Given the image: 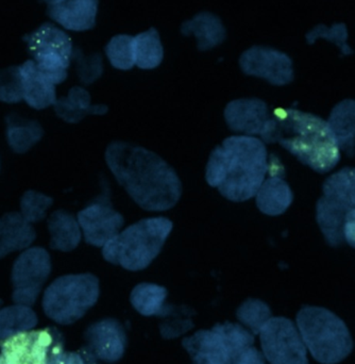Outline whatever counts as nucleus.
<instances>
[{"instance_id":"nucleus-21","label":"nucleus","mask_w":355,"mask_h":364,"mask_svg":"<svg viewBox=\"0 0 355 364\" xmlns=\"http://www.w3.org/2000/svg\"><path fill=\"white\" fill-rule=\"evenodd\" d=\"M181 33L185 36H195L198 40V49L209 50L226 40V28L219 17L213 13L201 12L181 26Z\"/></svg>"},{"instance_id":"nucleus-11","label":"nucleus","mask_w":355,"mask_h":364,"mask_svg":"<svg viewBox=\"0 0 355 364\" xmlns=\"http://www.w3.org/2000/svg\"><path fill=\"white\" fill-rule=\"evenodd\" d=\"M51 272L48 252L42 247L28 248L13 264L12 299L17 305H34Z\"/></svg>"},{"instance_id":"nucleus-23","label":"nucleus","mask_w":355,"mask_h":364,"mask_svg":"<svg viewBox=\"0 0 355 364\" xmlns=\"http://www.w3.org/2000/svg\"><path fill=\"white\" fill-rule=\"evenodd\" d=\"M55 113L67 123H79L89 114L104 115L108 112L104 105H92L91 95L87 90L75 87L66 97L55 100Z\"/></svg>"},{"instance_id":"nucleus-5","label":"nucleus","mask_w":355,"mask_h":364,"mask_svg":"<svg viewBox=\"0 0 355 364\" xmlns=\"http://www.w3.org/2000/svg\"><path fill=\"white\" fill-rule=\"evenodd\" d=\"M296 326L305 348L322 364H339L354 350V340L346 323L331 310L303 306Z\"/></svg>"},{"instance_id":"nucleus-2","label":"nucleus","mask_w":355,"mask_h":364,"mask_svg":"<svg viewBox=\"0 0 355 364\" xmlns=\"http://www.w3.org/2000/svg\"><path fill=\"white\" fill-rule=\"evenodd\" d=\"M266 144H279L320 174L331 172L342 159L327 121L297 109L278 108L260 134Z\"/></svg>"},{"instance_id":"nucleus-8","label":"nucleus","mask_w":355,"mask_h":364,"mask_svg":"<svg viewBox=\"0 0 355 364\" xmlns=\"http://www.w3.org/2000/svg\"><path fill=\"white\" fill-rule=\"evenodd\" d=\"M23 40L36 68L55 85L64 82L72 55V38L55 26L44 23Z\"/></svg>"},{"instance_id":"nucleus-4","label":"nucleus","mask_w":355,"mask_h":364,"mask_svg":"<svg viewBox=\"0 0 355 364\" xmlns=\"http://www.w3.org/2000/svg\"><path fill=\"white\" fill-rule=\"evenodd\" d=\"M173 227L172 220L163 216L138 220L111 239L102 247V256L128 271H142L159 256Z\"/></svg>"},{"instance_id":"nucleus-19","label":"nucleus","mask_w":355,"mask_h":364,"mask_svg":"<svg viewBox=\"0 0 355 364\" xmlns=\"http://www.w3.org/2000/svg\"><path fill=\"white\" fill-rule=\"evenodd\" d=\"M256 207L262 213L269 216L283 214L292 205L294 194L290 184L284 179L281 173H271L268 178H265L256 191Z\"/></svg>"},{"instance_id":"nucleus-27","label":"nucleus","mask_w":355,"mask_h":364,"mask_svg":"<svg viewBox=\"0 0 355 364\" xmlns=\"http://www.w3.org/2000/svg\"><path fill=\"white\" fill-rule=\"evenodd\" d=\"M133 47L136 65L142 70H153L163 61V45L155 28L133 36Z\"/></svg>"},{"instance_id":"nucleus-34","label":"nucleus","mask_w":355,"mask_h":364,"mask_svg":"<svg viewBox=\"0 0 355 364\" xmlns=\"http://www.w3.org/2000/svg\"><path fill=\"white\" fill-rule=\"evenodd\" d=\"M21 100H23V83L19 66L0 70V102L16 104Z\"/></svg>"},{"instance_id":"nucleus-26","label":"nucleus","mask_w":355,"mask_h":364,"mask_svg":"<svg viewBox=\"0 0 355 364\" xmlns=\"http://www.w3.org/2000/svg\"><path fill=\"white\" fill-rule=\"evenodd\" d=\"M38 325V316L31 307L9 306L0 310V341L32 331Z\"/></svg>"},{"instance_id":"nucleus-36","label":"nucleus","mask_w":355,"mask_h":364,"mask_svg":"<svg viewBox=\"0 0 355 364\" xmlns=\"http://www.w3.org/2000/svg\"><path fill=\"white\" fill-rule=\"evenodd\" d=\"M50 364H98L97 360L91 356L87 350H81L80 352H65L62 350Z\"/></svg>"},{"instance_id":"nucleus-28","label":"nucleus","mask_w":355,"mask_h":364,"mask_svg":"<svg viewBox=\"0 0 355 364\" xmlns=\"http://www.w3.org/2000/svg\"><path fill=\"white\" fill-rule=\"evenodd\" d=\"M8 143L13 151L23 154L42 139L44 132L36 121H25L21 117H6Z\"/></svg>"},{"instance_id":"nucleus-24","label":"nucleus","mask_w":355,"mask_h":364,"mask_svg":"<svg viewBox=\"0 0 355 364\" xmlns=\"http://www.w3.org/2000/svg\"><path fill=\"white\" fill-rule=\"evenodd\" d=\"M168 295V291L165 287L144 282L132 290L130 301L134 309L143 316L166 318L174 309V306L165 305Z\"/></svg>"},{"instance_id":"nucleus-22","label":"nucleus","mask_w":355,"mask_h":364,"mask_svg":"<svg viewBox=\"0 0 355 364\" xmlns=\"http://www.w3.org/2000/svg\"><path fill=\"white\" fill-rule=\"evenodd\" d=\"M339 151L354 157L355 143V102L345 100L333 108L327 121Z\"/></svg>"},{"instance_id":"nucleus-32","label":"nucleus","mask_w":355,"mask_h":364,"mask_svg":"<svg viewBox=\"0 0 355 364\" xmlns=\"http://www.w3.org/2000/svg\"><path fill=\"white\" fill-rule=\"evenodd\" d=\"M53 203L51 197L36 191H27L21 199V212L26 222L29 224L40 222L46 216V211Z\"/></svg>"},{"instance_id":"nucleus-18","label":"nucleus","mask_w":355,"mask_h":364,"mask_svg":"<svg viewBox=\"0 0 355 364\" xmlns=\"http://www.w3.org/2000/svg\"><path fill=\"white\" fill-rule=\"evenodd\" d=\"M19 73L23 83V100L28 106L42 110L55 105L57 100L55 83L36 68L32 60L19 65Z\"/></svg>"},{"instance_id":"nucleus-14","label":"nucleus","mask_w":355,"mask_h":364,"mask_svg":"<svg viewBox=\"0 0 355 364\" xmlns=\"http://www.w3.org/2000/svg\"><path fill=\"white\" fill-rule=\"evenodd\" d=\"M85 350L96 360L115 363L123 358L128 339L123 325L115 318L94 323L85 331Z\"/></svg>"},{"instance_id":"nucleus-31","label":"nucleus","mask_w":355,"mask_h":364,"mask_svg":"<svg viewBox=\"0 0 355 364\" xmlns=\"http://www.w3.org/2000/svg\"><path fill=\"white\" fill-rule=\"evenodd\" d=\"M213 327L216 331H219L220 335L226 340V344L234 356H237L246 348L253 346L256 336L252 335L251 331H248L239 323L226 322L224 324L217 323Z\"/></svg>"},{"instance_id":"nucleus-35","label":"nucleus","mask_w":355,"mask_h":364,"mask_svg":"<svg viewBox=\"0 0 355 364\" xmlns=\"http://www.w3.org/2000/svg\"><path fill=\"white\" fill-rule=\"evenodd\" d=\"M194 328V323L190 318H174L172 321L164 322L160 325V331L163 339L170 340L180 337Z\"/></svg>"},{"instance_id":"nucleus-16","label":"nucleus","mask_w":355,"mask_h":364,"mask_svg":"<svg viewBox=\"0 0 355 364\" xmlns=\"http://www.w3.org/2000/svg\"><path fill=\"white\" fill-rule=\"evenodd\" d=\"M182 346L192 358V364H230L234 358L219 331L200 329L192 337L184 338Z\"/></svg>"},{"instance_id":"nucleus-3","label":"nucleus","mask_w":355,"mask_h":364,"mask_svg":"<svg viewBox=\"0 0 355 364\" xmlns=\"http://www.w3.org/2000/svg\"><path fill=\"white\" fill-rule=\"evenodd\" d=\"M268 174V155L261 139L232 136L212 151L205 179L228 200L241 203L253 198Z\"/></svg>"},{"instance_id":"nucleus-30","label":"nucleus","mask_w":355,"mask_h":364,"mask_svg":"<svg viewBox=\"0 0 355 364\" xmlns=\"http://www.w3.org/2000/svg\"><path fill=\"white\" fill-rule=\"evenodd\" d=\"M109 61L117 70H131L134 61L133 36L119 34L111 38L106 47Z\"/></svg>"},{"instance_id":"nucleus-37","label":"nucleus","mask_w":355,"mask_h":364,"mask_svg":"<svg viewBox=\"0 0 355 364\" xmlns=\"http://www.w3.org/2000/svg\"><path fill=\"white\" fill-rule=\"evenodd\" d=\"M230 364H266V363L262 353L254 346H250L235 356Z\"/></svg>"},{"instance_id":"nucleus-9","label":"nucleus","mask_w":355,"mask_h":364,"mask_svg":"<svg viewBox=\"0 0 355 364\" xmlns=\"http://www.w3.org/2000/svg\"><path fill=\"white\" fill-rule=\"evenodd\" d=\"M62 350L57 329H32L0 341V364H50Z\"/></svg>"},{"instance_id":"nucleus-20","label":"nucleus","mask_w":355,"mask_h":364,"mask_svg":"<svg viewBox=\"0 0 355 364\" xmlns=\"http://www.w3.org/2000/svg\"><path fill=\"white\" fill-rule=\"evenodd\" d=\"M36 237L33 227L19 212L4 214L0 218V259L29 247Z\"/></svg>"},{"instance_id":"nucleus-10","label":"nucleus","mask_w":355,"mask_h":364,"mask_svg":"<svg viewBox=\"0 0 355 364\" xmlns=\"http://www.w3.org/2000/svg\"><path fill=\"white\" fill-rule=\"evenodd\" d=\"M258 336L263 356L269 363L309 364L307 348L290 318L271 316Z\"/></svg>"},{"instance_id":"nucleus-38","label":"nucleus","mask_w":355,"mask_h":364,"mask_svg":"<svg viewBox=\"0 0 355 364\" xmlns=\"http://www.w3.org/2000/svg\"><path fill=\"white\" fill-rule=\"evenodd\" d=\"M45 2H46L47 4H48V6H53V4H57L58 2L61 1V0H44Z\"/></svg>"},{"instance_id":"nucleus-17","label":"nucleus","mask_w":355,"mask_h":364,"mask_svg":"<svg viewBox=\"0 0 355 364\" xmlns=\"http://www.w3.org/2000/svg\"><path fill=\"white\" fill-rule=\"evenodd\" d=\"M98 0H61L48 6L51 19L72 31H87L96 23Z\"/></svg>"},{"instance_id":"nucleus-6","label":"nucleus","mask_w":355,"mask_h":364,"mask_svg":"<svg viewBox=\"0 0 355 364\" xmlns=\"http://www.w3.org/2000/svg\"><path fill=\"white\" fill-rule=\"evenodd\" d=\"M99 280L92 274L65 275L45 290L43 310L60 325L74 324L97 303Z\"/></svg>"},{"instance_id":"nucleus-15","label":"nucleus","mask_w":355,"mask_h":364,"mask_svg":"<svg viewBox=\"0 0 355 364\" xmlns=\"http://www.w3.org/2000/svg\"><path fill=\"white\" fill-rule=\"evenodd\" d=\"M271 119L266 102L258 98H243L229 102L224 109L226 125L244 136H260Z\"/></svg>"},{"instance_id":"nucleus-12","label":"nucleus","mask_w":355,"mask_h":364,"mask_svg":"<svg viewBox=\"0 0 355 364\" xmlns=\"http://www.w3.org/2000/svg\"><path fill=\"white\" fill-rule=\"evenodd\" d=\"M85 242L104 247L123 228V215L113 209L108 188L94 199L77 216Z\"/></svg>"},{"instance_id":"nucleus-25","label":"nucleus","mask_w":355,"mask_h":364,"mask_svg":"<svg viewBox=\"0 0 355 364\" xmlns=\"http://www.w3.org/2000/svg\"><path fill=\"white\" fill-rule=\"evenodd\" d=\"M48 229L51 235L49 245L51 250L70 252L79 245L82 237L78 220L64 210H58L51 214Z\"/></svg>"},{"instance_id":"nucleus-33","label":"nucleus","mask_w":355,"mask_h":364,"mask_svg":"<svg viewBox=\"0 0 355 364\" xmlns=\"http://www.w3.org/2000/svg\"><path fill=\"white\" fill-rule=\"evenodd\" d=\"M305 38H307V44L310 45L314 44L318 38H324V40L330 41V42L337 44L343 55H348L354 53L350 46H348V30L345 23H334L331 28L320 23V25L316 26L314 29H312L311 31L307 32Z\"/></svg>"},{"instance_id":"nucleus-7","label":"nucleus","mask_w":355,"mask_h":364,"mask_svg":"<svg viewBox=\"0 0 355 364\" xmlns=\"http://www.w3.org/2000/svg\"><path fill=\"white\" fill-rule=\"evenodd\" d=\"M355 214V171L344 168L331 175L322 186V196L316 203V220L329 245L345 244L344 226Z\"/></svg>"},{"instance_id":"nucleus-1","label":"nucleus","mask_w":355,"mask_h":364,"mask_svg":"<svg viewBox=\"0 0 355 364\" xmlns=\"http://www.w3.org/2000/svg\"><path fill=\"white\" fill-rule=\"evenodd\" d=\"M106 161L117 182L142 209L168 211L181 198L182 183L174 168L144 147L113 142Z\"/></svg>"},{"instance_id":"nucleus-13","label":"nucleus","mask_w":355,"mask_h":364,"mask_svg":"<svg viewBox=\"0 0 355 364\" xmlns=\"http://www.w3.org/2000/svg\"><path fill=\"white\" fill-rule=\"evenodd\" d=\"M239 65L248 76L265 79L273 85L281 87L294 80L292 59L277 49L251 47L239 58Z\"/></svg>"},{"instance_id":"nucleus-29","label":"nucleus","mask_w":355,"mask_h":364,"mask_svg":"<svg viewBox=\"0 0 355 364\" xmlns=\"http://www.w3.org/2000/svg\"><path fill=\"white\" fill-rule=\"evenodd\" d=\"M273 316L271 307L258 299H248L236 310V318L250 329L252 335L258 336L265 323Z\"/></svg>"}]
</instances>
